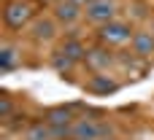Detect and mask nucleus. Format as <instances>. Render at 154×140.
I'll use <instances>...</instances> for the list:
<instances>
[{"label": "nucleus", "instance_id": "f257e3e1", "mask_svg": "<svg viewBox=\"0 0 154 140\" xmlns=\"http://www.w3.org/2000/svg\"><path fill=\"white\" fill-rule=\"evenodd\" d=\"M97 35H100V40L103 43H127V40H133V24L130 22H106V24H100V30H97Z\"/></svg>", "mask_w": 154, "mask_h": 140}, {"label": "nucleus", "instance_id": "f03ea898", "mask_svg": "<svg viewBox=\"0 0 154 140\" xmlns=\"http://www.w3.org/2000/svg\"><path fill=\"white\" fill-rule=\"evenodd\" d=\"M30 13H32V5H30V3H24V0H11V3L5 5V11H3V22H5V27L16 30V27H22V24L30 19Z\"/></svg>", "mask_w": 154, "mask_h": 140}, {"label": "nucleus", "instance_id": "7ed1b4c3", "mask_svg": "<svg viewBox=\"0 0 154 140\" xmlns=\"http://www.w3.org/2000/svg\"><path fill=\"white\" fill-rule=\"evenodd\" d=\"M108 132H111L108 127H103L92 119L73 121V138H79V140H103V138H108Z\"/></svg>", "mask_w": 154, "mask_h": 140}, {"label": "nucleus", "instance_id": "20e7f679", "mask_svg": "<svg viewBox=\"0 0 154 140\" xmlns=\"http://www.w3.org/2000/svg\"><path fill=\"white\" fill-rule=\"evenodd\" d=\"M114 13H116L114 0H89V5H87V19L95 24L114 22Z\"/></svg>", "mask_w": 154, "mask_h": 140}, {"label": "nucleus", "instance_id": "39448f33", "mask_svg": "<svg viewBox=\"0 0 154 140\" xmlns=\"http://www.w3.org/2000/svg\"><path fill=\"white\" fill-rule=\"evenodd\" d=\"M130 49L135 57H152L154 54V35L152 32H135L130 40Z\"/></svg>", "mask_w": 154, "mask_h": 140}, {"label": "nucleus", "instance_id": "423d86ee", "mask_svg": "<svg viewBox=\"0 0 154 140\" xmlns=\"http://www.w3.org/2000/svg\"><path fill=\"white\" fill-rule=\"evenodd\" d=\"M119 89V84L114 81V78H108V76H92V81H89V92L92 94H97V97H106V94H114Z\"/></svg>", "mask_w": 154, "mask_h": 140}, {"label": "nucleus", "instance_id": "0eeeda50", "mask_svg": "<svg viewBox=\"0 0 154 140\" xmlns=\"http://www.w3.org/2000/svg\"><path fill=\"white\" fill-rule=\"evenodd\" d=\"M111 62H114V57H111L106 49H89V51H87V65H89V70H106V67H111Z\"/></svg>", "mask_w": 154, "mask_h": 140}, {"label": "nucleus", "instance_id": "6e6552de", "mask_svg": "<svg viewBox=\"0 0 154 140\" xmlns=\"http://www.w3.org/2000/svg\"><path fill=\"white\" fill-rule=\"evenodd\" d=\"M79 13H81V5L73 3V0H62V3L54 5V16H57L60 22H76Z\"/></svg>", "mask_w": 154, "mask_h": 140}, {"label": "nucleus", "instance_id": "1a4fd4ad", "mask_svg": "<svg viewBox=\"0 0 154 140\" xmlns=\"http://www.w3.org/2000/svg\"><path fill=\"white\" fill-rule=\"evenodd\" d=\"M60 51H62V54H68L73 62H81V59H87V51H89V49H87L81 40L70 38V40H65V43L60 46Z\"/></svg>", "mask_w": 154, "mask_h": 140}, {"label": "nucleus", "instance_id": "9d476101", "mask_svg": "<svg viewBox=\"0 0 154 140\" xmlns=\"http://www.w3.org/2000/svg\"><path fill=\"white\" fill-rule=\"evenodd\" d=\"M46 124L73 127V113H70V108H51V111L46 113Z\"/></svg>", "mask_w": 154, "mask_h": 140}, {"label": "nucleus", "instance_id": "9b49d317", "mask_svg": "<svg viewBox=\"0 0 154 140\" xmlns=\"http://www.w3.org/2000/svg\"><path fill=\"white\" fill-rule=\"evenodd\" d=\"M54 35H57V27H54L51 19H41V22L32 27V38H35V40H51Z\"/></svg>", "mask_w": 154, "mask_h": 140}, {"label": "nucleus", "instance_id": "f8f14e48", "mask_svg": "<svg viewBox=\"0 0 154 140\" xmlns=\"http://www.w3.org/2000/svg\"><path fill=\"white\" fill-rule=\"evenodd\" d=\"M16 62H19V57H16L14 46H3V51H0V67L8 73V70H14V67H16Z\"/></svg>", "mask_w": 154, "mask_h": 140}, {"label": "nucleus", "instance_id": "ddd939ff", "mask_svg": "<svg viewBox=\"0 0 154 140\" xmlns=\"http://www.w3.org/2000/svg\"><path fill=\"white\" fill-rule=\"evenodd\" d=\"M49 65H51L54 70H70V67H73L76 62H73V59H70L68 54H62V51L57 49V51H54V54L49 57Z\"/></svg>", "mask_w": 154, "mask_h": 140}, {"label": "nucleus", "instance_id": "4468645a", "mask_svg": "<svg viewBox=\"0 0 154 140\" xmlns=\"http://www.w3.org/2000/svg\"><path fill=\"white\" fill-rule=\"evenodd\" d=\"M24 140H51V132H49V124H46V127H41V124L30 127V130H27V135H24Z\"/></svg>", "mask_w": 154, "mask_h": 140}, {"label": "nucleus", "instance_id": "2eb2a0df", "mask_svg": "<svg viewBox=\"0 0 154 140\" xmlns=\"http://www.w3.org/2000/svg\"><path fill=\"white\" fill-rule=\"evenodd\" d=\"M49 132H51V140H68V138H73V127H60V124H49Z\"/></svg>", "mask_w": 154, "mask_h": 140}, {"label": "nucleus", "instance_id": "dca6fc26", "mask_svg": "<svg viewBox=\"0 0 154 140\" xmlns=\"http://www.w3.org/2000/svg\"><path fill=\"white\" fill-rule=\"evenodd\" d=\"M11 113H14V103L3 94V97H0V116H3V119H8Z\"/></svg>", "mask_w": 154, "mask_h": 140}, {"label": "nucleus", "instance_id": "f3484780", "mask_svg": "<svg viewBox=\"0 0 154 140\" xmlns=\"http://www.w3.org/2000/svg\"><path fill=\"white\" fill-rule=\"evenodd\" d=\"M143 3H133V11L138 13V16H143V13H149V8H141Z\"/></svg>", "mask_w": 154, "mask_h": 140}, {"label": "nucleus", "instance_id": "a211bd4d", "mask_svg": "<svg viewBox=\"0 0 154 140\" xmlns=\"http://www.w3.org/2000/svg\"><path fill=\"white\" fill-rule=\"evenodd\" d=\"M73 3H79V5H89V0H73Z\"/></svg>", "mask_w": 154, "mask_h": 140}, {"label": "nucleus", "instance_id": "6ab92c4d", "mask_svg": "<svg viewBox=\"0 0 154 140\" xmlns=\"http://www.w3.org/2000/svg\"><path fill=\"white\" fill-rule=\"evenodd\" d=\"M70 140H79V138H70Z\"/></svg>", "mask_w": 154, "mask_h": 140}, {"label": "nucleus", "instance_id": "aec40b11", "mask_svg": "<svg viewBox=\"0 0 154 140\" xmlns=\"http://www.w3.org/2000/svg\"><path fill=\"white\" fill-rule=\"evenodd\" d=\"M57 3H62V0H57Z\"/></svg>", "mask_w": 154, "mask_h": 140}]
</instances>
